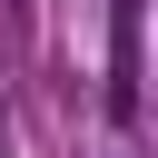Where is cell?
<instances>
[{
    "label": "cell",
    "instance_id": "6da1fadb",
    "mask_svg": "<svg viewBox=\"0 0 158 158\" xmlns=\"http://www.w3.org/2000/svg\"><path fill=\"white\" fill-rule=\"evenodd\" d=\"M0 148H10V109H0Z\"/></svg>",
    "mask_w": 158,
    "mask_h": 158
}]
</instances>
